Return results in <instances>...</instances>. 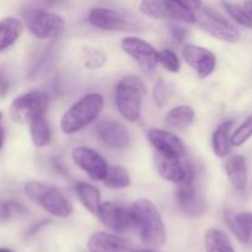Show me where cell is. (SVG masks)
<instances>
[{
	"mask_svg": "<svg viewBox=\"0 0 252 252\" xmlns=\"http://www.w3.org/2000/svg\"><path fill=\"white\" fill-rule=\"evenodd\" d=\"M134 220V228L140 239L152 249H160L166 241L165 224L159 211L149 199H138L130 206Z\"/></svg>",
	"mask_w": 252,
	"mask_h": 252,
	"instance_id": "1",
	"label": "cell"
},
{
	"mask_svg": "<svg viewBox=\"0 0 252 252\" xmlns=\"http://www.w3.org/2000/svg\"><path fill=\"white\" fill-rule=\"evenodd\" d=\"M105 100L101 94L91 93L83 96L61 118V129L64 134L78 133L95 122L103 110Z\"/></svg>",
	"mask_w": 252,
	"mask_h": 252,
	"instance_id": "2",
	"label": "cell"
},
{
	"mask_svg": "<svg viewBox=\"0 0 252 252\" xmlns=\"http://www.w3.org/2000/svg\"><path fill=\"white\" fill-rule=\"evenodd\" d=\"M147 95V86L143 79L127 75L118 81L115 90L117 110L128 122H137L142 115V105Z\"/></svg>",
	"mask_w": 252,
	"mask_h": 252,
	"instance_id": "3",
	"label": "cell"
},
{
	"mask_svg": "<svg viewBox=\"0 0 252 252\" xmlns=\"http://www.w3.org/2000/svg\"><path fill=\"white\" fill-rule=\"evenodd\" d=\"M27 198L42 207L46 212L57 218H68L73 213V206L63 192L53 185L41 181H30L25 185Z\"/></svg>",
	"mask_w": 252,
	"mask_h": 252,
	"instance_id": "4",
	"label": "cell"
},
{
	"mask_svg": "<svg viewBox=\"0 0 252 252\" xmlns=\"http://www.w3.org/2000/svg\"><path fill=\"white\" fill-rule=\"evenodd\" d=\"M21 15L29 31L38 39L57 38L65 29L63 17L47 10L26 7L22 10Z\"/></svg>",
	"mask_w": 252,
	"mask_h": 252,
	"instance_id": "5",
	"label": "cell"
},
{
	"mask_svg": "<svg viewBox=\"0 0 252 252\" xmlns=\"http://www.w3.org/2000/svg\"><path fill=\"white\" fill-rule=\"evenodd\" d=\"M93 26L111 32H139L142 25L137 19L127 12L110 7H94L88 16Z\"/></svg>",
	"mask_w": 252,
	"mask_h": 252,
	"instance_id": "6",
	"label": "cell"
},
{
	"mask_svg": "<svg viewBox=\"0 0 252 252\" xmlns=\"http://www.w3.org/2000/svg\"><path fill=\"white\" fill-rule=\"evenodd\" d=\"M196 24H198L201 29L211 34L213 38L219 41L234 43L240 39L241 34L238 27L211 7H201L197 10Z\"/></svg>",
	"mask_w": 252,
	"mask_h": 252,
	"instance_id": "7",
	"label": "cell"
},
{
	"mask_svg": "<svg viewBox=\"0 0 252 252\" xmlns=\"http://www.w3.org/2000/svg\"><path fill=\"white\" fill-rule=\"evenodd\" d=\"M49 105L47 94L42 91H30L15 98L10 106V116L17 123H31L36 118L44 116Z\"/></svg>",
	"mask_w": 252,
	"mask_h": 252,
	"instance_id": "8",
	"label": "cell"
},
{
	"mask_svg": "<svg viewBox=\"0 0 252 252\" xmlns=\"http://www.w3.org/2000/svg\"><path fill=\"white\" fill-rule=\"evenodd\" d=\"M140 11L152 19H167L182 24H194L196 14L172 0H142Z\"/></svg>",
	"mask_w": 252,
	"mask_h": 252,
	"instance_id": "9",
	"label": "cell"
},
{
	"mask_svg": "<svg viewBox=\"0 0 252 252\" xmlns=\"http://www.w3.org/2000/svg\"><path fill=\"white\" fill-rule=\"evenodd\" d=\"M176 202L186 216L196 218L206 212V201L194 184V171L191 167L184 181L177 184Z\"/></svg>",
	"mask_w": 252,
	"mask_h": 252,
	"instance_id": "10",
	"label": "cell"
},
{
	"mask_svg": "<svg viewBox=\"0 0 252 252\" xmlns=\"http://www.w3.org/2000/svg\"><path fill=\"white\" fill-rule=\"evenodd\" d=\"M97 218L106 228L111 229L115 233H126L129 229L134 228V220L130 208L115 202L101 203Z\"/></svg>",
	"mask_w": 252,
	"mask_h": 252,
	"instance_id": "11",
	"label": "cell"
},
{
	"mask_svg": "<svg viewBox=\"0 0 252 252\" xmlns=\"http://www.w3.org/2000/svg\"><path fill=\"white\" fill-rule=\"evenodd\" d=\"M121 46L133 61L137 62L143 71L150 73L157 68L159 52L149 42L139 37H126L121 42Z\"/></svg>",
	"mask_w": 252,
	"mask_h": 252,
	"instance_id": "12",
	"label": "cell"
},
{
	"mask_svg": "<svg viewBox=\"0 0 252 252\" xmlns=\"http://www.w3.org/2000/svg\"><path fill=\"white\" fill-rule=\"evenodd\" d=\"M74 164L94 181H103L110 165L102 155L86 147H78L71 153Z\"/></svg>",
	"mask_w": 252,
	"mask_h": 252,
	"instance_id": "13",
	"label": "cell"
},
{
	"mask_svg": "<svg viewBox=\"0 0 252 252\" xmlns=\"http://www.w3.org/2000/svg\"><path fill=\"white\" fill-rule=\"evenodd\" d=\"M182 58L202 79L208 78L217 65L216 54L209 49L196 44H185L182 48Z\"/></svg>",
	"mask_w": 252,
	"mask_h": 252,
	"instance_id": "14",
	"label": "cell"
},
{
	"mask_svg": "<svg viewBox=\"0 0 252 252\" xmlns=\"http://www.w3.org/2000/svg\"><path fill=\"white\" fill-rule=\"evenodd\" d=\"M147 137L158 154L177 159H184L186 155L184 142L169 130L149 129Z\"/></svg>",
	"mask_w": 252,
	"mask_h": 252,
	"instance_id": "15",
	"label": "cell"
},
{
	"mask_svg": "<svg viewBox=\"0 0 252 252\" xmlns=\"http://www.w3.org/2000/svg\"><path fill=\"white\" fill-rule=\"evenodd\" d=\"M95 133L102 144L111 149H126L130 144V135L122 123L112 120H105L97 123Z\"/></svg>",
	"mask_w": 252,
	"mask_h": 252,
	"instance_id": "16",
	"label": "cell"
},
{
	"mask_svg": "<svg viewBox=\"0 0 252 252\" xmlns=\"http://www.w3.org/2000/svg\"><path fill=\"white\" fill-rule=\"evenodd\" d=\"M154 160L155 166H157L160 176L176 185L184 181L185 177L189 174V169L192 167L191 164L185 161L184 159L164 157V155L158 154V153H155Z\"/></svg>",
	"mask_w": 252,
	"mask_h": 252,
	"instance_id": "17",
	"label": "cell"
},
{
	"mask_svg": "<svg viewBox=\"0 0 252 252\" xmlns=\"http://www.w3.org/2000/svg\"><path fill=\"white\" fill-rule=\"evenodd\" d=\"M88 249L90 252H129L130 244L120 235L98 231L90 236Z\"/></svg>",
	"mask_w": 252,
	"mask_h": 252,
	"instance_id": "18",
	"label": "cell"
},
{
	"mask_svg": "<svg viewBox=\"0 0 252 252\" xmlns=\"http://www.w3.org/2000/svg\"><path fill=\"white\" fill-rule=\"evenodd\" d=\"M231 186L238 191H245L248 187V165L245 158L241 155L230 157L224 166Z\"/></svg>",
	"mask_w": 252,
	"mask_h": 252,
	"instance_id": "19",
	"label": "cell"
},
{
	"mask_svg": "<svg viewBox=\"0 0 252 252\" xmlns=\"http://www.w3.org/2000/svg\"><path fill=\"white\" fill-rule=\"evenodd\" d=\"M228 224L230 230L239 241L252 249V213H241L228 216Z\"/></svg>",
	"mask_w": 252,
	"mask_h": 252,
	"instance_id": "20",
	"label": "cell"
},
{
	"mask_svg": "<svg viewBox=\"0 0 252 252\" xmlns=\"http://www.w3.org/2000/svg\"><path fill=\"white\" fill-rule=\"evenodd\" d=\"M22 22L17 17H5L0 20V52L9 49L22 32Z\"/></svg>",
	"mask_w": 252,
	"mask_h": 252,
	"instance_id": "21",
	"label": "cell"
},
{
	"mask_svg": "<svg viewBox=\"0 0 252 252\" xmlns=\"http://www.w3.org/2000/svg\"><path fill=\"white\" fill-rule=\"evenodd\" d=\"M75 191L84 208L97 217L101 207V194L97 187L88 184V182H78L75 186Z\"/></svg>",
	"mask_w": 252,
	"mask_h": 252,
	"instance_id": "22",
	"label": "cell"
},
{
	"mask_svg": "<svg viewBox=\"0 0 252 252\" xmlns=\"http://www.w3.org/2000/svg\"><path fill=\"white\" fill-rule=\"evenodd\" d=\"M233 128V121H226L220 126H218L212 137V145H213L214 154L218 158L228 157L231 147V134L230 130Z\"/></svg>",
	"mask_w": 252,
	"mask_h": 252,
	"instance_id": "23",
	"label": "cell"
},
{
	"mask_svg": "<svg viewBox=\"0 0 252 252\" xmlns=\"http://www.w3.org/2000/svg\"><path fill=\"white\" fill-rule=\"evenodd\" d=\"M194 121V111L191 106L180 105L171 108L165 116V125L172 129H185Z\"/></svg>",
	"mask_w": 252,
	"mask_h": 252,
	"instance_id": "24",
	"label": "cell"
},
{
	"mask_svg": "<svg viewBox=\"0 0 252 252\" xmlns=\"http://www.w3.org/2000/svg\"><path fill=\"white\" fill-rule=\"evenodd\" d=\"M207 252H235L228 235L219 229H209L204 234Z\"/></svg>",
	"mask_w": 252,
	"mask_h": 252,
	"instance_id": "25",
	"label": "cell"
},
{
	"mask_svg": "<svg viewBox=\"0 0 252 252\" xmlns=\"http://www.w3.org/2000/svg\"><path fill=\"white\" fill-rule=\"evenodd\" d=\"M30 133H31L34 147L43 148L51 142V127H49V123L47 122L44 116H41V117L36 118L30 123Z\"/></svg>",
	"mask_w": 252,
	"mask_h": 252,
	"instance_id": "26",
	"label": "cell"
},
{
	"mask_svg": "<svg viewBox=\"0 0 252 252\" xmlns=\"http://www.w3.org/2000/svg\"><path fill=\"white\" fill-rule=\"evenodd\" d=\"M103 185L111 189H123L129 187L130 176L127 170L121 165H110Z\"/></svg>",
	"mask_w": 252,
	"mask_h": 252,
	"instance_id": "27",
	"label": "cell"
},
{
	"mask_svg": "<svg viewBox=\"0 0 252 252\" xmlns=\"http://www.w3.org/2000/svg\"><path fill=\"white\" fill-rule=\"evenodd\" d=\"M81 58L86 69H100L105 65L107 57L102 51L94 47H83L81 49Z\"/></svg>",
	"mask_w": 252,
	"mask_h": 252,
	"instance_id": "28",
	"label": "cell"
},
{
	"mask_svg": "<svg viewBox=\"0 0 252 252\" xmlns=\"http://www.w3.org/2000/svg\"><path fill=\"white\" fill-rule=\"evenodd\" d=\"M223 6L224 9L226 10V12L229 14V16H230L236 24H239L243 27H246V29L252 30V16L249 14V11L245 7L229 1H224Z\"/></svg>",
	"mask_w": 252,
	"mask_h": 252,
	"instance_id": "29",
	"label": "cell"
},
{
	"mask_svg": "<svg viewBox=\"0 0 252 252\" xmlns=\"http://www.w3.org/2000/svg\"><path fill=\"white\" fill-rule=\"evenodd\" d=\"M252 137V115L249 116L243 125L236 128L235 132L231 134V144L233 147H241Z\"/></svg>",
	"mask_w": 252,
	"mask_h": 252,
	"instance_id": "30",
	"label": "cell"
},
{
	"mask_svg": "<svg viewBox=\"0 0 252 252\" xmlns=\"http://www.w3.org/2000/svg\"><path fill=\"white\" fill-rule=\"evenodd\" d=\"M158 63L161 64L170 73L176 74L181 69V63H180L179 57L171 49H162V51H160L159 57H158Z\"/></svg>",
	"mask_w": 252,
	"mask_h": 252,
	"instance_id": "31",
	"label": "cell"
},
{
	"mask_svg": "<svg viewBox=\"0 0 252 252\" xmlns=\"http://www.w3.org/2000/svg\"><path fill=\"white\" fill-rule=\"evenodd\" d=\"M25 208L15 201H6L0 204V219L2 221L11 220L14 217L24 214Z\"/></svg>",
	"mask_w": 252,
	"mask_h": 252,
	"instance_id": "32",
	"label": "cell"
},
{
	"mask_svg": "<svg viewBox=\"0 0 252 252\" xmlns=\"http://www.w3.org/2000/svg\"><path fill=\"white\" fill-rule=\"evenodd\" d=\"M169 86L166 85V81L160 79L154 88V100L159 107H162L167 102V96H169Z\"/></svg>",
	"mask_w": 252,
	"mask_h": 252,
	"instance_id": "33",
	"label": "cell"
},
{
	"mask_svg": "<svg viewBox=\"0 0 252 252\" xmlns=\"http://www.w3.org/2000/svg\"><path fill=\"white\" fill-rule=\"evenodd\" d=\"M170 31H171L172 37H174V39L177 42V43H181V42L185 39V37L187 36V32H189L187 31V29H185L184 26L176 25V22L170 25Z\"/></svg>",
	"mask_w": 252,
	"mask_h": 252,
	"instance_id": "34",
	"label": "cell"
},
{
	"mask_svg": "<svg viewBox=\"0 0 252 252\" xmlns=\"http://www.w3.org/2000/svg\"><path fill=\"white\" fill-rule=\"evenodd\" d=\"M172 1L177 2V4L182 5V6L187 7L191 10H198L202 7V0H172Z\"/></svg>",
	"mask_w": 252,
	"mask_h": 252,
	"instance_id": "35",
	"label": "cell"
},
{
	"mask_svg": "<svg viewBox=\"0 0 252 252\" xmlns=\"http://www.w3.org/2000/svg\"><path fill=\"white\" fill-rule=\"evenodd\" d=\"M9 88H10V83L6 74H5L4 70H0V97H4V96L6 95Z\"/></svg>",
	"mask_w": 252,
	"mask_h": 252,
	"instance_id": "36",
	"label": "cell"
},
{
	"mask_svg": "<svg viewBox=\"0 0 252 252\" xmlns=\"http://www.w3.org/2000/svg\"><path fill=\"white\" fill-rule=\"evenodd\" d=\"M4 143H5V130L4 128L1 127V125H0V150H1L2 147H4Z\"/></svg>",
	"mask_w": 252,
	"mask_h": 252,
	"instance_id": "37",
	"label": "cell"
},
{
	"mask_svg": "<svg viewBox=\"0 0 252 252\" xmlns=\"http://www.w3.org/2000/svg\"><path fill=\"white\" fill-rule=\"evenodd\" d=\"M244 7L249 11V14L252 16V0H246L245 4H244Z\"/></svg>",
	"mask_w": 252,
	"mask_h": 252,
	"instance_id": "38",
	"label": "cell"
},
{
	"mask_svg": "<svg viewBox=\"0 0 252 252\" xmlns=\"http://www.w3.org/2000/svg\"><path fill=\"white\" fill-rule=\"evenodd\" d=\"M0 252H14V251L9 250V249H5V248H0Z\"/></svg>",
	"mask_w": 252,
	"mask_h": 252,
	"instance_id": "39",
	"label": "cell"
},
{
	"mask_svg": "<svg viewBox=\"0 0 252 252\" xmlns=\"http://www.w3.org/2000/svg\"><path fill=\"white\" fill-rule=\"evenodd\" d=\"M1 121H2V113L0 112V125H1Z\"/></svg>",
	"mask_w": 252,
	"mask_h": 252,
	"instance_id": "40",
	"label": "cell"
},
{
	"mask_svg": "<svg viewBox=\"0 0 252 252\" xmlns=\"http://www.w3.org/2000/svg\"><path fill=\"white\" fill-rule=\"evenodd\" d=\"M138 252H154V251H150V250H144V251H138Z\"/></svg>",
	"mask_w": 252,
	"mask_h": 252,
	"instance_id": "41",
	"label": "cell"
}]
</instances>
